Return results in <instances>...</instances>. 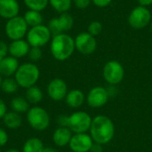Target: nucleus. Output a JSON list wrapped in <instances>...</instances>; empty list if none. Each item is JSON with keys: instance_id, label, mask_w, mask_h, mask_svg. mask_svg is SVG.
I'll return each mask as SVG.
<instances>
[{"instance_id": "nucleus-1", "label": "nucleus", "mask_w": 152, "mask_h": 152, "mask_svg": "<svg viewBox=\"0 0 152 152\" xmlns=\"http://www.w3.org/2000/svg\"><path fill=\"white\" fill-rule=\"evenodd\" d=\"M89 131L94 142L104 145L113 139L115 135V126L109 117L98 115L93 118Z\"/></svg>"}, {"instance_id": "nucleus-2", "label": "nucleus", "mask_w": 152, "mask_h": 152, "mask_svg": "<svg viewBox=\"0 0 152 152\" xmlns=\"http://www.w3.org/2000/svg\"><path fill=\"white\" fill-rule=\"evenodd\" d=\"M50 42L51 53L59 61L69 59L76 50L75 39L66 33L53 36Z\"/></svg>"}, {"instance_id": "nucleus-3", "label": "nucleus", "mask_w": 152, "mask_h": 152, "mask_svg": "<svg viewBox=\"0 0 152 152\" xmlns=\"http://www.w3.org/2000/svg\"><path fill=\"white\" fill-rule=\"evenodd\" d=\"M40 77V70L38 67L33 62H25L19 66L14 78L19 86L28 89L36 86Z\"/></svg>"}, {"instance_id": "nucleus-4", "label": "nucleus", "mask_w": 152, "mask_h": 152, "mask_svg": "<svg viewBox=\"0 0 152 152\" xmlns=\"http://www.w3.org/2000/svg\"><path fill=\"white\" fill-rule=\"evenodd\" d=\"M27 121L31 128L42 132L48 128L50 125V116L44 108L34 106L29 108L27 112Z\"/></svg>"}, {"instance_id": "nucleus-5", "label": "nucleus", "mask_w": 152, "mask_h": 152, "mask_svg": "<svg viewBox=\"0 0 152 152\" xmlns=\"http://www.w3.org/2000/svg\"><path fill=\"white\" fill-rule=\"evenodd\" d=\"M27 42L30 47H43L47 45L52 39V34L45 25H38L32 27L28 30L26 35Z\"/></svg>"}, {"instance_id": "nucleus-6", "label": "nucleus", "mask_w": 152, "mask_h": 152, "mask_svg": "<svg viewBox=\"0 0 152 152\" xmlns=\"http://www.w3.org/2000/svg\"><path fill=\"white\" fill-rule=\"evenodd\" d=\"M28 26L21 16H16L7 20L4 27V31L9 39L12 41L22 39L28 33Z\"/></svg>"}, {"instance_id": "nucleus-7", "label": "nucleus", "mask_w": 152, "mask_h": 152, "mask_svg": "<svg viewBox=\"0 0 152 152\" xmlns=\"http://www.w3.org/2000/svg\"><path fill=\"white\" fill-rule=\"evenodd\" d=\"M102 75L105 81L109 85L117 86L123 81L125 77V69L119 61L112 60L104 65Z\"/></svg>"}, {"instance_id": "nucleus-8", "label": "nucleus", "mask_w": 152, "mask_h": 152, "mask_svg": "<svg viewBox=\"0 0 152 152\" xmlns=\"http://www.w3.org/2000/svg\"><path fill=\"white\" fill-rule=\"evenodd\" d=\"M93 118L85 111H76L69 116V128L74 134L86 133L91 126Z\"/></svg>"}, {"instance_id": "nucleus-9", "label": "nucleus", "mask_w": 152, "mask_h": 152, "mask_svg": "<svg viewBox=\"0 0 152 152\" xmlns=\"http://www.w3.org/2000/svg\"><path fill=\"white\" fill-rule=\"evenodd\" d=\"M151 21V12L148 7L136 6L128 16V23L134 29H142Z\"/></svg>"}, {"instance_id": "nucleus-10", "label": "nucleus", "mask_w": 152, "mask_h": 152, "mask_svg": "<svg viewBox=\"0 0 152 152\" xmlns=\"http://www.w3.org/2000/svg\"><path fill=\"white\" fill-rule=\"evenodd\" d=\"M73 26H74L73 17L68 12H63L61 13L60 16L50 20L47 27L52 36H56L70 30L73 28Z\"/></svg>"}, {"instance_id": "nucleus-11", "label": "nucleus", "mask_w": 152, "mask_h": 152, "mask_svg": "<svg viewBox=\"0 0 152 152\" xmlns=\"http://www.w3.org/2000/svg\"><path fill=\"white\" fill-rule=\"evenodd\" d=\"M75 46L80 53L85 55L92 54L97 48V41L88 32H81L75 38Z\"/></svg>"}, {"instance_id": "nucleus-12", "label": "nucleus", "mask_w": 152, "mask_h": 152, "mask_svg": "<svg viewBox=\"0 0 152 152\" xmlns=\"http://www.w3.org/2000/svg\"><path fill=\"white\" fill-rule=\"evenodd\" d=\"M48 96L55 102H60L65 99L68 94V86L66 82L59 77L52 79L46 87Z\"/></svg>"}, {"instance_id": "nucleus-13", "label": "nucleus", "mask_w": 152, "mask_h": 152, "mask_svg": "<svg viewBox=\"0 0 152 152\" xmlns=\"http://www.w3.org/2000/svg\"><path fill=\"white\" fill-rule=\"evenodd\" d=\"M94 142L91 135L86 133L74 134L69 146L72 152H89Z\"/></svg>"}, {"instance_id": "nucleus-14", "label": "nucleus", "mask_w": 152, "mask_h": 152, "mask_svg": "<svg viewBox=\"0 0 152 152\" xmlns=\"http://www.w3.org/2000/svg\"><path fill=\"white\" fill-rule=\"evenodd\" d=\"M110 99L108 91L102 86L93 87L86 95L87 104L92 108H101L104 106Z\"/></svg>"}, {"instance_id": "nucleus-15", "label": "nucleus", "mask_w": 152, "mask_h": 152, "mask_svg": "<svg viewBox=\"0 0 152 152\" xmlns=\"http://www.w3.org/2000/svg\"><path fill=\"white\" fill-rule=\"evenodd\" d=\"M20 4L17 0H0V17L5 20L19 15Z\"/></svg>"}, {"instance_id": "nucleus-16", "label": "nucleus", "mask_w": 152, "mask_h": 152, "mask_svg": "<svg viewBox=\"0 0 152 152\" xmlns=\"http://www.w3.org/2000/svg\"><path fill=\"white\" fill-rule=\"evenodd\" d=\"M19 66L18 59L12 56H5L0 62V75L4 77H11L14 76Z\"/></svg>"}, {"instance_id": "nucleus-17", "label": "nucleus", "mask_w": 152, "mask_h": 152, "mask_svg": "<svg viewBox=\"0 0 152 152\" xmlns=\"http://www.w3.org/2000/svg\"><path fill=\"white\" fill-rule=\"evenodd\" d=\"M30 49V45L27 42V40L19 39L12 41L9 45V54L16 59L22 58L28 55Z\"/></svg>"}, {"instance_id": "nucleus-18", "label": "nucleus", "mask_w": 152, "mask_h": 152, "mask_svg": "<svg viewBox=\"0 0 152 152\" xmlns=\"http://www.w3.org/2000/svg\"><path fill=\"white\" fill-rule=\"evenodd\" d=\"M72 135V132L69 128L59 126L53 134V142L58 147H65L69 144Z\"/></svg>"}, {"instance_id": "nucleus-19", "label": "nucleus", "mask_w": 152, "mask_h": 152, "mask_svg": "<svg viewBox=\"0 0 152 152\" xmlns=\"http://www.w3.org/2000/svg\"><path fill=\"white\" fill-rule=\"evenodd\" d=\"M85 100H86L85 94L79 89H73L68 92L65 97L67 105L72 109H77L81 107L84 104Z\"/></svg>"}, {"instance_id": "nucleus-20", "label": "nucleus", "mask_w": 152, "mask_h": 152, "mask_svg": "<svg viewBox=\"0 0 152 152\" xmlns=\"http://www.w3.org/2000/svg\"><path fill=\"white\" fill-rule=\"evenodd\" d=\"M4 125L8 129H17L22 124V118L20 115L14 111H10L5 114L3 118Z\"/></svg>"}, {"instance_id": "nucleus-21", "label": "nucleus", "mask_w": 152, "mask_h": 152, "mask_svg": "<svg viewBox=\"0 0 152 152\" xmlns=\"http://www.w3.org/2000/svg\"><path fill=\"white\" fill-rule=\"evenodd\" d=\"M44 142L37 137L28 138L23 144L22 152H43Z\"/></svg>"}, {"instance_id": "nucleus-22", "label": "nucleus", "mask_w": 152, "mask_h": 152, "mask_svg": "<svg viewBox=\"0 0 152 152\" xmlns=\"http://www.w3.org/2000/svg\"><path fill=\"white\" fill-rule=\"evenodd\" d=\"M26 23L28 24V27H36L38 25H41L43 22V15L41 12L35 11V10H28L25 12L23 16Z\"/></svg>"}, {"instance_id": "nucleus-23", "label": "nucleus", "mask_w": 152, "mask_h": 152, "mask_svg": "<svg viewBox=\"0 0 152 152\" xmlns=\"http://www.w3.org/2000/svg\"><path fill=\"white\" fill-rule=\"evenodd\" d=\"M11 108L12 111L19 114L25 113L28 112V110H29V102L24 97L16 96L11 101Z\"/></svg>"}, {"instance_id": "nucleus-24", "label": "nucleus", "mask_w": 152, "mask_h": 152, "mask_svg": "<svg viewBox=\"0 0 152 152\" xmlns=\"http://www.w3.org/2000/svg\"><path fill=\"white\" fill-rule=\"evenodd\" d=\"M43 96L44 95H43L42 90L38 86H33L26 89L25 98L31 104H37V103H39L42 101Z\"/></svg>"}, {"instance_id": "nucleus-25", "label": "nucleus", "mask_w": 152, "mask_h": 152, "mask_svg": "<svg viewBox=\"0 0 152 152\" xmlns=\"http://www.w3.org/2000/svg\"><path fill=\"white\" fill-rule=\"evenodd\" d=\"M0 88L4 93L11 94H14L18 90L19 85L16 82L14 77H4L2 81Z\"/></svg>"}, {"instance_id": "nucleus-26", "label": "nucleus", "mask_w": 152, "mask_h": 152, "mask_svg": "<svg viewBox=\"0 0 152 152\" xmlns=\"http://www.w3.org/2000/svg\"><path fill=\"white\" fill-rule=\"evenodd\" d=\"M50 5L58 12H68L71 8L72 0H49Z\"/></svg>"}, {"instance_id": "nucleus-27", "label": "nucleus", "mask_w": 152, "mask_h": 152, "mask_svg": "<svg viewBox=\"0 0 152 152\" xmlns=\"http://www.w3.org/2000/svg\"><path fill=\"white\" fill-rule=\"evenodd\" d=\"M23 2L28 10H35L38 12L45 10L49 4V0H23Z\"/></svg>"}, {"instance_id": "nucleus-28", "label": "nucleus", "mask_w": 152, "mask_h": 152, "mask_svg": "<svg viewBox=\"0 0 152 152\" xmlns=\"http://www.w3.org/2000/svg\"><path fill=\"white\" fill-rule=\"evenodd\" d=\"M103 29V25L102 22L98 21V20H94L92 21L87 28V32L92 35L93 37H96L97 36H99Z\"/></svg>"}, {"instance_id": "nucleus-29", "label": "nucleus", "mask_w": 152, "mask_h": 152, "mask_svg": "<svg viewBox=\"0 0 152 152\" xmlns=\"http://www.w3.org/2000/svg\"><path fill=\"white\" fill-rule=\"evenodd\" d=\"M43 55V52L40 47H30L28 56L32 61H38Z\"/></svg>"}, {"instance_id": "nucleus-30", "label": "nucleus", "mask_w": 152, "mask_h": 152, "mask_svg": "<svg viewBox=\"0 0 152 152\" xmlns=\"http://www.w3.org/2000/svg\"><path fill=\"white\" fill-rule=\"evenodd\" d=\"M73 1L76 7L78 9H86L92 3V0H73Z\"/></svg>"}, {"instance_id": "nucleus-31", "label": "nucleus", "mask_w": 152, "mask_h": 152, "mask_svg": "<svg viewBox=\"0 0 152 152\" xmlns=\"http://www.w3.org/2000/svg\"><path fill=\"white\" fill-rule=\"evenodd\" d=\"M8 140H9L8 134L6 133L4 129L0 127V148L6 145V143L8 142Z\"/></svg>"}, {"instance_id": "nucleus-32", "label": "nucleus", "mask_w": 152, "mask_h": 152, "mask_svg": "<svg viewBox=\"0 0 152 152\" xmlns=\"http://www.w3.org/2000/svg\"><path fill=\"white\" fill-rule=\"evenodd\" d=\"M57 122L59 126L61 127H68L69 128V116L67 115H61L57 118Z\"/></svg>"}, {"instance_id": "nucleus-33", "label": "nucleus", "mask_w": 152, "mask_h": 152, "mask_svg": "<svg viewBox=\"0 0 152 152\" xmlns=\"http://www.w3.org/2000/svg\"><path fill=\"white\" fill-rule=\"evenodd\" d=\"M9 53V45L2 40H0V57L4 58Z\"/></svg>"}, {"instance_id": "nucleus-34", "label": "nucleus", "mask_w": 152, "mask_h": 152, "mask_svg": "<svg viewBox=\"0 0 152 152\" xmlns=\"http://www.w3.org/2000/svg\"><path fill=\"white\" fill-rule=\"evenodd\" d=\"M112 0H92V3L99 8H105L109 6Z\"/></svg>"}, {"instance_id": "nucleus-35", "label": "nucleus", "mask_w": 152, "mask_h": 152, "mask_svg": "<svg viewBox=\"0 0 152 152\" xmlns=\"http://www.w3.org/2000/svg\"><path fill=\"white\" fill-rule=\"evenodd\" d=\"M7 112V106L5 102L2 99H0V119H3Z\"/></svg>"}, {"instance_id": "nucleus-36", "label": "nucleus", "mask_w": 152, "mask_h": 152, "mask_svg": "<svg viewBox=\"0 0 152 152\" xmlns=\"http://www.w3.org/2000/svg\"><path fill=\"white\" fill-rule=\"evenodd\" d=\"M106 89H107V91H108V94H109L110 98V97H114V96H116V95L118 94V90H117V88L115 87V86L110 85V86L107 87Z\"/></svg>"}, {"instance_id": "nucleus-37", "label": "nucleus", "mask_w": 152, "mask_h": 152, "mask_svg": "<svg viewBox=\"0 0 152 152\" xmlns=\"http://www.w3.org/2000/svg\"><path fill=\"white\" fill-rule=\"evenodd\" d=\"M90 152H103V147L100 143L94 142V144L90 150Z\"/></svg>"}, {"instance_id": "nucleus-38", "label": "nucleus", "mask_w": 152, "mask_h": 152, "mask_svg": "<svg viewBox=\"0 0 152 152\" xmlns=\"http://www.w3.org/2000/svg\"><path fill=\"white\" fill-rule=\"evenodd\" d=\"M139 5L141 6H144V7H148L152 4V0H138Z\"/></svg>"}, {"instance_id": "nucleus-39", "label": "nucleus", "mask_w": 152, "mask_h": 152, "mask_svg": "<svg viewBox=\"0 0 152 152\" xmlns=\"http://www.w3.org/2000/svg\"><path fill=\"white\" fill-rule=\"evenodd\" d=\"M43 152H58L54 148H52V147H45Z\"/></svg>"}, {"instance_id": "nucleus-40", "label": "nucleus", "mask_w": 152, "mask_h": 152, "mask_svg": "<svg viewBox=\"0 0 152 152\" xmlns=\"http://www.w3.org/2000/svg\"><path fill=\"white\" fill-rule=\"evenodd\" d=\"M4 152H20L19 150H17V149H9V150H7L6 151Z\"/></svg>"}, {"instance_id": "nucleus-41", "label": "nucleus", "mask_w": 152, "mask_h": 152, "mask_svg": "<svg viewBox=\"0 0 152 152\" xmlns=\"http://www.w3.org/2000/svg\"><path fill=\"white\" fill-rule=\"evenodd\" d=\"M2 81H3V77H2V76L0 75V87H1V84H2Z\"/></svg>"}, {"instance_id": "nucleus-42", "label": "nucleus", "mask_w": 152, "mask_h": 152, "mask_svg": "<svg viewBox=\"0 0 152 152\" xmlns=\"http://www.w3.org/2000/svg\"><path fill=\"white\" fill-rule=\"evenodd\" d=\"M150 24H151V30L152 31V20H151V23H150Z\"/></svg>"}, {"instance_id": "nucleus-43", "label": "nucleus", "mask_w": 152, "mask_h": 152, "mask_svg": "<svg viewBox=\"0 0 152 152\" xmlns=\"http://www.w3.org/2000/svg\"><path fill=\"white\" fill-rule=\"evenodd\" d=\"M2 59H3V58H2V57H0V62H1V61H2Z\"/></svg>"}, {"instance_id": "nucleus-44", "label": "nucleus", "mask_w": 152, "mask_h": 152, "mask_svg": "<svg viewBox=\"0 0 152 152\" xmlns=\"http://www.w3.org/2000/svg\"><path fill=\"white\" fill-rule=\"evenodd\" d=\"M0 152H2V151H1V149H0Z\"/></svg>"}]
</instances>
